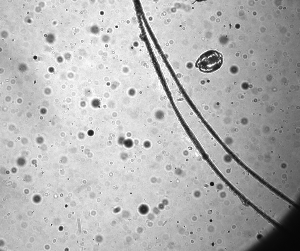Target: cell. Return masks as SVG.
Returning a JSON list of instances; mask_svg holds the SVG:
<instances>
[{"label":"cell","instance_id":"obj_1","mask_svg":"<svg viewBox=\"0 0 300 251\" xmlns=\"http://www.w3.org/2000/svg\"><path fill=\"white\" fill-rule=\"evenodd\" d=\"M223 62V57L220 53L215 50H210L200 56L196 62L195 66L201 71L209 73L219 69Z\"/></svg>","mask_w":300,"mask_h":251},{"label":"cell","instance_id":"obj_2","mask_svg":"<svg viewBox=\"0 0 300 251\" xmlns=\"http://www.w3.org/2000/svg\"><path fill=\"white\" fill-rule=\"evenodd\" d=\"M167 222H168L167 221H165L164 222V223L162 225V226H164L166 224V223Z\"/></svg>","mask_w":300,"mask_h":251}]
</instances>
